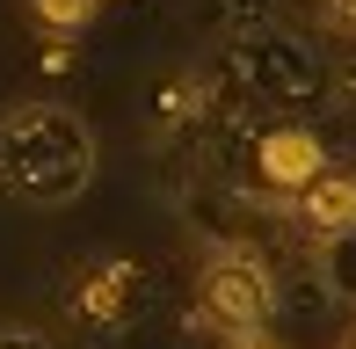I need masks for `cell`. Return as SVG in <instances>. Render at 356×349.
I'll return each instance as SVG.
<instances>
[{
  "label": "cell",
  "mask_w": 356,
  "mask_h": 349,
  "mask_svg": "<svg viewBox=\"0 0 356 349\" xmlns=\"http://www.w3.org/2000/svg\"><path fill=\"white\" fill-rule=\"evenodd\" d=\"M95 131L88 117L66 102H8L0 109V189L15 204H37V211H66V204L88 197L95 182Z\"/></svg>",
  "instance_id": "6da1fadb"
},
{
  "label": "cell",
  "mask_w": 356,
  "mask_h": 349,
  "mask_svg": "<svg viewBox=\"0 0 356 349\" xmlns=\"http://www.w3.org/2000/svg\"><path fill=\"white\" fill-rule=\"evenodd\" d=\"M269 313H277L269 262L248 255V247H218V255L204 262V277H197V320L225 342V335H254V327H269Z\"/></svg>",
  "instance_id": "7a4b0ae2"
},
{
  "label": "cell",
  "mask_w": 356,
  "mask_h": 349,
  "mask_svg": "<svg viewBox=\"0 0 356 349\" xmlns=\"http://www.w3.org/2000/svg\"><path fill=\"white\" fill-rule=\"evenodd\" d=\"M66 306H73L80 327H95V335H117V327H131L138 306H145V269H138V262H88V269L73 277Z\"/></svg>",
  "instance_id": "3957f363"
},
{
  "label": "cell",
  "mask_w": 356,
  "mask_h": 349,
  "mask_svg": "<svg viewBox=\"0 0 356 349\" xmlns=\"http://www.w3.org/2000/svg\"><path fill=\"white\" fill-rule=\"evenodd\" d=\"M291 218H298L313 241L356 226V168H320L305 189H291Z\"/></svg>",
  "instance_id": "277c9868"
},
{
  "label": "cell",
  "mask_w": 356,
  "mask_h": 349,
  "mask_svg": "<svg viewBox=\"0 0 356 349\" xmlns=\"http://www.w3.org/2000/svg\"><path fill=\"white\" fill-rule=\"evenodd\" d=\"M320 168H327V153H320V138L298 131V124H277V131L254 146V174H262L269 189H284V197H291V189H305Z\"/></svg>",
  "instance_id": "5b68a950"
},
{
  "label": "cell",
  "mask_w": 356,
  "mask_h": 349,
  "mask_svg": "<svg viewBox=\"0 0 356 349\" xmlns=\"http://www.w3.org/2000/svg\"><path fill=\"white\" fill-rule=\"evenodd\" d=\"M313 269H320V284H327V298L356 306V226L320 233V241H313Z\"/></svg>",
  "instance_id": "8992f818"
},
{
  "label": "cell",
  "mask_w": 356,
  "mask_h": 349,
  "mask_svg": "<svg viewBox=\"0 0 356 349\" xmlns=\"http://www.w3.org/2000/svg\"><path fill=\"white\" fill-rule=\"evenodd\" d=\"M29 22L44 29V37H80V29L102 15V0H22Z\"/></svg>",
  "instance_id": "52a82bcc"
},
{
  "label": "cell",
  "mask_w": 356,
  "mask_h": 349,
  "mask_svg": "<svg viewBox=\"0 0 356 349\" xmlns=\"http://www.w3.org/2000/svg\"><path fill=\"white\" fill-rule=\"evenodd\" d=\"M0 349H51V342H44V327H29V320H0Z\"/></svg>",
  "instance_id": "ba28073f"
},
{
  "label": "cell",
  "mask_w": 356,
  "mask_h": 349,
  "mask_svg": "<svg viewBox=\"0 0 356 349\" xmlns=\"http://www.w3.org/2000/svg\"><path fill=\"white\" fill-rule=\"evenodd\" d=\"M313 8H320V22H334V29L356 37V0H313Z\"/></svg>",
  "instance_id": "9c48e42d"
},
{
  "label": "cell",
  "mask_w": 356,
  "mask_h": 349,
  "mask_svg": "<svg viewBox=\"0 0 356 349\" xmlns=\"http://www.w3.org/2000/svg\"><path fill=\"white\" fill-rule=\"evenodd\" d=\"M225 349H284L269 327H254V335H225Z\"/></svg>",
  "instance_id": "30bf717a"
},
{
  "label": "cell",
  "mask_w": 356,
  "mask_h": 349,
  "mask_svg": "<svg viewBox=\"0 0 356 349\" xmlns=\"http://www.w3.org/2000/svg\"><path fill=\"white\" fill-rule=\"evenodd\" d=\"M342 349H356V335H349V342H342Z\"/></svg>",
  "instance_id": "8fae6325"
}]
</instances>
